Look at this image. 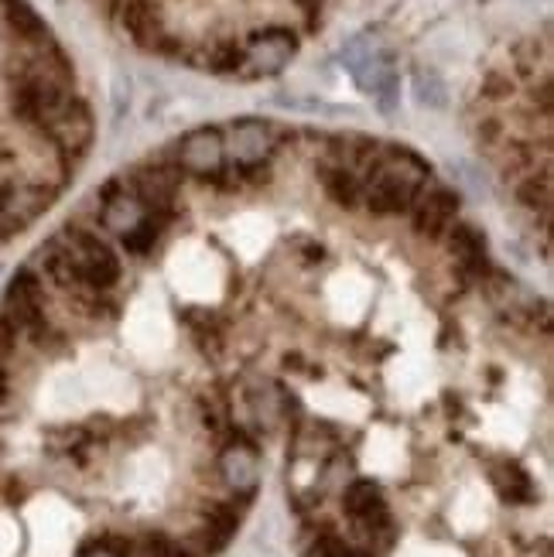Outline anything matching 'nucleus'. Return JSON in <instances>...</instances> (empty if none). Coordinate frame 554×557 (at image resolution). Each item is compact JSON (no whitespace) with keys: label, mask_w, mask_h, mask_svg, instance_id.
<instances>
[{"label":"nucleus","mask_w":554,"mask_h":557,"mask_svg":"<svg viewBox=\"0 0 554 557\" xmlns=\"http://www.w3.org/2000/svg\"><path fill=\"white\" fill-rule=\"evenodd\" d=\"M226 161V140L216 127H199L188 131L178 140V168L196 178H216L223 172Z\"/></svg>","instance_id":"0eeeda50"},{"label":"nucleus","mask_w":554,"mask_h":557,"mask_svg":"<svg viewBox=\"0 0 554 557\" xmlns=\"http://www.w3.org/2000/svg\"><path fill=\"white\" fill-rule=\"evenodd\" d=\"M14 338H17V329L0 314V359H8L14 352Z\"/></svg>","instance_id":"5701e85b"},{"label":"nucleus","mask_w":554,"mask_h":557,"mask_svg":"<svg viewBox=\"0 0 554 557\" xmlns=\"http://www.w3.org/2000/svg\"><path fill=\"white\" fill-rule=\"evenodd\" d=\"M45 140L52 144L59 158H79L93 144V110L79 96H72L69 107L45 127Z\"/></svg>","instance_id":"20e7f679"},{"label":"nucleus","mask_w":554,"mask_h":557,"mask_svg":"<svg viewBox=\"0 0 554 557\" xmlns=\"http://www.w3.org/2000/svg\"><path fill=\"white\" fill-rule=\"evenodd\" d=\"M415 100L428 110H445L448 107V89L435 69H418L415 72Z\"/></svg>","instance_id":"dca6fc26"},{"label":"nucleus","mask_w":554,"mask_h":557,"mask_svg":"<svg viewBox=\"0 0 554 557\" xmlns=\"http://www.w3.org/2000/svg\"><path fill=\"white\" fill-rule=\"evenodd\" d=\"M4 394H8V376H4V370H0V400H4Z\"/></svg>","instance_id":"a878e982"},{"label":"nucleus","mask_w":554,"mask_h":557,"mask_svg":"<svg viewBox=\"0 0 554 557\" xmlns=\"http://www.w3.org/2000/svg\"><path fill=\"white\" fill-rule=\"evenodd\" d=\"M308 557H370V554L335 534H316L308 544Z\"/></svg>","instance_id":"a211bd4d"},{"label":"nucleus","mask_w":554,"mask_h":557,"mask_svg":"<svg viewBox=\"0 0 554 557\" xmlns=\"http://www.w3.org/2000/svg\"><path fill=\"white\" fill-rule=\"evenodd\" d=\"M278 148V131L268 120H236L230 127V154L236 168H260Z\"/></svg>","instance_id":"1a4fd4ad"},{"label":"nucleus","mask_w":554,"mask_h":557,"mask_svg":"<svg viewBox=\"0 0 554 557\" xmlns=\"http://www.w3.org/2000/svg\"><path fill=\"white\" fill-rule=\"evenodd\" d=\"M116 21L120 28L131 35L137 48H148V52H172V35L164 32V21L151 0H116Z\"/></svg>","instance_id":"f03ea898"},{"label":"nucleus","mask_w":554,"mask_h":557,"mask_svg":"<svg viewBox=\"0 0 554 557\" xmlns=\"http://www.w3.org/2000/svg\"><path fill=\"white\" fill-rule=\"evenodd\" d=\"M164 220L168 215H158V212H148L144 220L127 233V236H120L124 239V247H127V253H148L155 244H158V233H161V226H164Z\"/></svg>","instance_id":"f3484780"},{"label":"nucleus","mask_w":554,"mask_h":557,"mask_svg":"<svg viewBox=\"0 0 554 557\" xmlns=\"http://www.w3.org/2000/svg\"><path fill=\"white\" fill-rule=\"evenodd\" d=\"M500 120H483V124H479V140L483 144H496L500 140Z\"/></svg>","instance_id":"b1692460"},{"label":"nucleus","mask_w":554,"mask_h":557,"mask_svg":"<svg viewBox=\"0 0 554 557\" xmlns=\"http://www.w3.org/2000/svg\"><path fill=\"white\" fill-rule=\"evenodd\" d=\"M463 199H459V191H452L445 185H435L431 191H421L418 202L411 206V220H415V230L421 236H442L452 220H455V212H459Z\"/></svg>","instance_id":"9d476101"},{"label":"nucleus","mask_w":554,"mask_h":557,"mask_svg":"<svg viewBox=\"0 0 554 557\" xmlns=\"http://www.w3.org/2000/svg\"><path fill=\"white\" fill-rule=\"evenodd\" d=\"M4 319L14 329L35 332L41 325V281L32 268H21L4 290Z\"/></svg>","instance_id":"6e6552de"},{"label":"nucleus","mask_w":554,"mask_h":557,"mask_svg":"<svg viewBox=\"0 0 554 557\" xmlns=\"http://www.w3.org/2000/svg\"><path fill=\"white\" fill-rule=\"evenodd\" d=\"M514 83L507 76H500V72H490L487 83H483V96L487 100H503V96H510Z\"/></svg>","instance_id":"4be33fe9"},{"label":"nucleus","mask_w":554,"mask_h":557,"mask_svg":"<svg viewBox=\"0 0 554 557\" xmlns=\"http://www.w3.org/2000/svg\"><path fill=\"white\" fill-rule=\"evenodd\" d=\"M0 21L8 24V32L21 45H48L52 41L45 21L38 17V11L28 4V0H0Z\"/></svg>","instance_id":"f8f14e48"},{"label":"nucleus","mask_w":554,"mask_h":557,"mask_svg":"<svg viewBox=\"0 0 554 557\" xmlns=\"http://www.w3.org/2000/svg\"><path fill=\"white\" fill-rule=\"evenodd\" d=\"M76 557H127V541H89L76 550Z\"/></svg>","instance_id":"aec40b11"},{"label":"nucleus","mask_w":554,"mask_h":557,"mask_svg":"<svg viewBox=\"0 0 554 557\" xmlns=\"http://www.w3.org/2000/svg\"><path fill=\"white\" fill-rule=\"evenodd\" d=\"M247 76H278V72L295 59L298 52V35L287 28H263L247 45Z\"/></svg>","instance_id":"39448f33"},{"label":"nucleus","mask_w":554,"mask_h":557,"mask_svg":"<svg viewBox=\"0 0 554 557\" xmlns=\"http://www.w3.org/2000/svg\"><path fill=\"white\" fill-rule=\"evenodd\" d=\"M445 233H448V250L455 253V260H459L469 274H483L487 263H490V257H487V233H479L469 223H455Z\"/></svg>","instance_id":"ddd939ff"},{"label":"nucleus","mask_w":554,"mask_h":557,"mask_svg":"<svg viewBox=\"0 0 554 557\" xmlns=\"http://www.w3.org/2000/svg\"><path fill=\"white\" fill-rule=\"evenodd\" d=\"M202 65L212 69L216 76H236V72H244L247 65V52H244V45H236V41H220V45H212V52H206Z\"/></svg>","instance_id":"2eb2a0df"},{"label":"nucleus","mask_w":554,"mask_h":557,"mask_svg":"<svg viewBox=\"0 0 554 557\" xmlns=\"http://www.w3.org/2000/svg\"><path fill=\"white\" fill-rule=\"evenodd\" d=\"M517 199L527 206V209H541L544 215H547V209H551V178H547V172L541 175V182L538 178H527V182H520L517 185Z\"/></svg>","instance_id":"6ab92c4d"},{"label":"nucleus","mask_w":554,"mask_h":557,"mask_svg":"<svg viewBox=\"0 0 554 557\" xmlns=\"http://www.w3.org/2000/svg\"><path fill=\"white\" fill-rule=\"evenodd\" d=\"M295 4L308 14V24L316 28V14H322V0H295Z\"/></svg>","instance_id":"393cba45"},{"label":"nucleus","mask_w":554,"mask_h":557,"mask_svg":"<svg viewBox=\"0 0 554 557\" xmlns=\"http://www.w3.org/2000/svg\"><path fill=\"white\" fill-rule=\"evenodd\" d=\"M322 188L329 191L332 202H340L343 209H353L359 199H364V182L353 175V168L346 164H322L319 168Z\"/></svg>","instance_id":"4468645a"},{"label":"nucleus","mask_w":554,"mask_h":557,"mask_svg":"<svg viewBox=\"0 0 554 557\" xmlns=\"http://www.w3.org/2000/svg\"><path fill=\"white\" fill-rule=\"evenodd\" d=\"M144 215H148V209H144L131 191H120L116 185H110L103 191V209H100V226L113 236H127Z\"/></svg>","instance_id":"9b49d317"},{"label":"nucleus","mask_w":554,"mask_h":557,"mask_svg":"<svg viewBox=\"0 0 554 557\" xmlns=\"http://www.w3.org/2000/svg\"><path fill=\"white\" fill-rule=\"evenodd\" d=\"M134 191L131 196L158 215H168L175 209L178 199V185H182V168L178 164H148V168H137L131 175Z\"/></svg>","instance_id":"423d86ee"},{"label":"nucleus","mask_w":554,"mask_h":557,"mask_svg":"<svg viewBox=\"0 0 554 557\" xmlns=\"http://www.w3.org/2000/svg\"><path fill=\"white\" fill-rule=\"evenodd\" d=\"M216 472H220V479L236 499L250 503L260 486V455L247 438H233L223 445L220 458H216Z\"/></svg>","instance_id":"7ed1b4c3"},{"label":"nucleus","mask_w":554,"mask_h":557,"mask_svg":"<svg viewBox=\"0 0 554 557\" xmlns=\"http://www.w3.org/2000/svg\"><path fill=\"white\" fill-rule=\"evenodd\" d=\"M62 244L69 250L72 271H76L79 287H93V290H107L120 281V257L113 253V247L107 239H100L89 230H65Z\"/></svg>","instance_id":"f257e3e1"},{"label":"nucleus","mask_w":554,"mask_h":557,"mask_svg":"<svg viewBox=\"0 0 554 557\" xmlns=\"http://www.w3.org/2000/svg\"><path fill=\"white\" fill-rule=\"evenodd\" d=\"M127 110H131V79L124 76V72H116L113 76V120L116 124L124 120Z\"/></svg>","instance_id":"412c9836"}]
</instances>
